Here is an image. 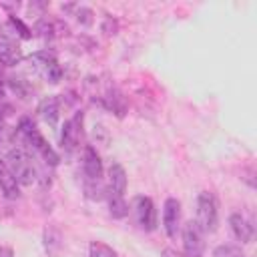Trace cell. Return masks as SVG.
<instances>
[{
    "mask_svg": "<svg viewBox=\"0 0 257 257\" xmlns=\"http://www.w3.org/2000/svg\"><path fill=\"white\" fill-rule=\"evenodd\" d=\"M4 163L8 165V169L12 171V175L16 177L18 185H26V187H28V185L36 183L38 171H36V167H34V163H32V157L28 155L26 149H22V147L8 149Z\"/></svg>",
    "mask_w": 257,
    "mask_h": 257,
    "instance_id": "6da1fadb",
    "label": "cell"
},
{
    "mask_svg": "<svg viewBox=\"0 0 257 257\" xmlns=\"http://www.w3.org/2000/svg\"><path fill=\"white\" fill-rule=\"evenodd\" d=\"M195 223L201 227L203 233H213L219 223L217 199L211 191H201L197 197V219Z\"/></svg>",
    "mask_w": 257,
    "mask_h": 257,
    "instance_id": "7a4b0ae2",
    "label": "cell"
},
{
    "mask_svg": "<svg viewBox=\"0 0 257 257\" xmlns=\"http://www.w3.org/2000/svg\"><path fill=\"white\" fill-rule=\"evenodd\" d=\"M183 235V249L187 257H203L205 253V233L195 221H187L181 229Z\"/></svg>",
    "mask_w": 257,
    "mask_h": 257,
    "instance_id": "3957f363",
    "label": "cell"
},
{
    "mask_svg": "<svg viewBox=\"0 0 257 257\" xmlns=\"http://www.w3.org/2000/svg\"><path fill=\"white\" fill-rule=\"evenodd\" d=\"M82 139V112L76 110L62 126V135H60V143H62V149L64 151H74L78 147Z\"/></svg>",
    "mask_w": 257,
    "mask_h": 257,
    "instance_id": "277c9868",
    "label": "cell"
},
{
    "mask_svg": "<svg viewBox=\"0 0 257 257\" xmlns=\"http://www.w3.org/2000/svg\"><path fill=\"white\" fill-rule=\"evenodd\" d=\"M163 227L169 239H177L181 233V203L175 197H169L163 205Z\"/></svg>",
    "mask_w": 257,
    "mask_h": 257,
    "instance_id": "5b68a950",
    "label": "cell"
},
{
    "mask_svg": "<svg viewBox=\"0 0 257 257\" xmlns=\"http://www.w3.org/2000/svg\"><path fill=\"white\" fill-rule=\"evenodd\" d=\"M133 209H135L137 223L145 231H153L157 227V211H155V205H153V201L149 197H137Z\"/></svg>",
    "mask_w": 257,
    "mask_h": 257,
    "instance_id": "8992f818",
    "label": "cell"
},
{
    "mask_svg": "<svg viewBox=\"0 0 257 257\" xmlns=\"http://www.w3.org/2000/svg\"><path fill=\"white\" fill-rule=\"evenodd\" d=\"M82 173H84V179H92V181H98L102 177V161L96 149L90 145H86L82 151Z\"/></svg>",
    "mask_w": 257,
    "mask_h": 257,
    "instance_id": "52a82bcc",
    "label": "cell"
},
{
    "mask_svg": "<svg viewBox=\"0 0 257 257\" xmlns=\"http://www.w3.org/2000/svg\"><path fill=\"white\" fill-rule=\"evenodd\" d=\"M229 227H231V233L237 241L241 243H249L253 239V225L247 221V217H243L241 213H233L229 217Z\"/></svg>",
    "mask_w": 257,
    "mask_h": 257,
    "instance_id": "ba28073f",
    "label": "cell"
},
{
    "mask_svg": "<svg viewBox=\"0 0 257 257\" xmlns=\"http://www.w3.org/2000/svg\"><path fill=\"white\" fill-rule=\"evenodd\" d=\"M38 114L44 122H48L50 126H54L58 122L60 116V98L58 96H46L40 100L38 104Z\"/></svg>",
    "mask_w": 257,
    "mask_h": 257,
    "instance_id": "9c48e42d",
    "label": "cell"
},
{
    "mask_svg": "<svg viewBox=\"0 0 257 257\" xmlns=\"http://www.w3.org/2000/svg\"><path fill=\"white\" fill-rule=\"evenodd\" d=\"M0 189L8 199H18L20 197V185H18L16 177L12 175V171L8 169V165L4 161H0Z\"/></svg>",
    "mask_w": 257,
    "mask_h": 257,
    "instance_id": "30bf717a",
    "label": "cell"
},
{
    "mask_svg": "<svg viewBox=\"0 0 257 257\" xmlns=\"http://www.w3.org/2000/svg\"><path fill=\"white\" fill-rule=\"evenodd\" d=\"M108 191L116 195H124L126 191V173L120 163H112L108 169Z\"/></svg>",
    "mask_w": 257,
    "mask_h": 257,
    "instance_id": "8fae6325",
    "label": "cell"
},
{
    "mask_svg": "<svg viewBox=\"0 0 257 257\" xmlns=\"http://www.w3.org/2000/svg\"><path fill=\"white\" fill-rule=\"evenodd\" d=\"M22 58V52L16 42H0V62L6 66L18 64Z\"/></svg>",
    "mask_w": 257,
    "mask_h": 257,
    "instance_id": "7c38bea8",
    "label": "cell"
},
{
    "mask_svg": "<svg viewBox=\"0 0 257 257\" xmlns=\"http://www.w3.org/2000/svg\"><path fill=\"white\" fill-rule=\"evenodd\" d=\"M106 197H108V211L114 219H122L128 215V205L124 201V195H116V193L108 191Z\"/></svg>",
    "mask_w": 257,
    "mask_h": 257,
    "instance_id": "4fadbf2b",
    "label": "cell"
},
{
    "mask_svg": "<svg viewBox=\"0 0 257 257\" xmlns=\"http://www.w3.org/2000/svg\"><path fill=\"white\" fill-rule=\"evenodd\" d=\"M60 245H62V237H60V231L56 227H46L44 229V249L48 255H56L60 251Z\"/></svg>",
    "mask_w": 257,
    "mask_h": 257,
    "instance_id": "5bb4252c",
    "label": "cell"
},
{
    "mask_svg": "<svg viewBox=\"0 0 257 257\" xmlns=\"http://www.w3.org/2000/svg\"><path fill=\"white\" fill-rule=\"evenodd\" d=\"M88 253H90V257H118L116 251L102 241H92L88 245Z\"/></svg>",
    "mask_w": 257,
    "mask_h": 257,
    "instance_id": "9a60e30c",
    "label": "cell"
},
{
    "mask_svg": "<svg viewBox=\"0 0 257 257\" xmlns=\"http://www.w3.org/2000/svg\"><path fill=\"white\" fill-rule=\"evenodd\" d=\"M84 193H86V197H90V199H102L104 193H106V189L102 187L100 179H98V181L84 179Z\"/></svg>",
    "mask_w": 257,
    "mask_h": 257,
    "instance_id": "2e32d148",
    "label": "cell"
},
{
    "mask_svg": "<svg viewBox=\"0 0 257 257\" xmlns=\"http://www.w3.org/2000/svg\"><path fill=\"white\" fill-rule=\"evenodd\" d=\"M42 74H44V78H46L48 82L56 84V82L62 78V68H60V64H58L56 60H52V62H48L46 66H42Z\"/></svg>",
    "mask_w": 257,
    "mask_h": 257,
    "instance_id": "e0dca14e",
    "label": "cell"
},
{
    "mask_svg": "<svg viewBox=\"0 0 257 257\" xmlns=\"http://www.w3.org/2000/svg\"><path fill=\"white\" fill-rule=\"evenodd\" d=\"M213 257H245V255H243L241 247L227 243V245H219V247L213 251Z\"/></svg>",
    "mask_w": 257,
    "mask_h": 257,
    "instance_id": "ac0fdd59",
    "label": "cell"
},
{
    "mask_svg": "<svg viewBox=\"0 0 257 257\" xmlns=\"http://www.w3.org/2000/svg\"><path fill=\"white\" fill-rule=\"evenodd\" d=\"M8 22H10V26L14 28V32H16L20 38H30V36H32V34H30V28H28V26H24L20 18L10 16V20H8Z\"/></svg>",
    "mask_w": 257,
    "mask_h": 257,
    "instance_id": "d6986e66",
    "label": "cell"
},
{
    "mask_svg": "<svg viewBox=\"0 0 257 257\" xmlns=\"http://www.w3.org/2000/svg\"><path fill=\"white\" fill-rule=\"evenodd\" d=\"M116 30H118L116 20H112L110 16H106L104 22H102V32H104L106 36H112V34H116Z\"/></svg>",
    "mask_w": 257,
    "mask_h": 257,
    "instance_id": "ffe728a7",
    "label": "cell"
},
{
    "mask_svg": "<svg viewBox=\"0 0 257 257\" xmlns=\"http://www.w3.org/2000/svg\"><path fill=\"white\" fill-rule=\"evenodd\" d=\"M76 16H78V20H80L82 24H90V20H92V18H90V16H92V12H90L88 8H82V6L78 8Z\"/></svg>",
    "mask_w": 257,
    "mask_h": 257,
    "instance_id": "44dd1931",
    "label": "cell"
},
{
    "mask_svg": "<svg viewBox=\"0 0 257 257\" xmlns=\"http://www.w3.org/2000/svg\"><path fill=\"white\" fill-rule=\"evenodd\" d=\"M163 257H187L185 253H179V251H175V249H165L163 251Z\"/></svg>",
    "mask_w": 257,
    "mask_h": 257,
    "instance_id": "7402d4cb",
    "label": "cell"
},
{
    "mask_svg": "<svg viewBox=\"0 0 257 257\" xmlns=\"http://www.w3.org/2000/svg\"><path fill=\"white\" fill-rule=\"evenodd\" d=\"M0 257H14V251L10 247H0Z\"/></svg>",
    "mask_w": 257,
    "mask_h": 257,
    "instance_id": "603a6c76",
    "label": "cell"
}]
</instances>
